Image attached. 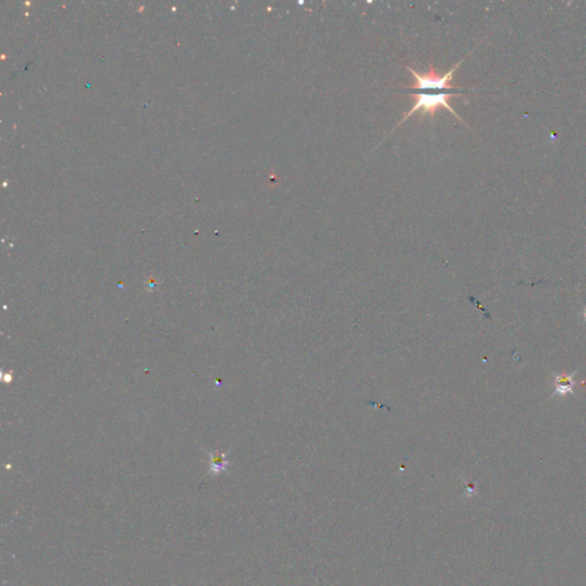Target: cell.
Returning <instances> with one entry per match:
<instances>
[{"label": "cell", "instance_id": "obj_6", "mask_svg": "<svg viewBox=\"0 0 586 586\" xmlns=\"http://www.w3.org/2000/svg\"><path fill=\"white\" fill-rule=\"evenodd\" d=\"M583 317H584V322L586 323V306L584 308V311H583Z\"/></svg>", "mask_w": 586, "mask_h": 586}, {"label": "cell", "instance_id": "obj_5", "mask_svg": "<svg viewBox=\"0 0 586 586\" xmlns=\"http://www.w3.org/2000/svg\"><path fill=\"white\" fill-rule=\"evenodd\" d=\"M146 287L148 291H155L157 289V281L152 279V277H148V279H147Z\"/></svg>", "mask_w": 586, "mask_h": 586}, {"label": "cell", "instance_id": "obj_3", "mask_svg": "<svg viewBox=\"0 0 586 586\" xmlns=\"http://www.w3.org/2000/svg\"><path fill=\"white\" fill-rule=\"evenodd\" d=\"M579 369H577L576 371H574L572 373H561V374H554V394L553 395H560V396H564V395L567 394H575L574 391V387H575V381H574V377L576 374L578 373Z\"/></svg>", "mask_w": 586, "mask_h": 586}, {"label": "cell", "instance_id": "obj_4", "mask_svg": "<svg viewBox=\"0 0 586 586\" xmlns=\"http://www.w3.org/2000/svg\"><path fill=\"white\" fill-rule=\"evenodd\" d=\"M229 465V461L226 460V455L221 453H211L210 454V472L212 473H220V472L226 471L227 466Z\"/></svg>", "mask_w": 586, "mask_h": 586}, {"label": "cell", "instance_id": "obj_1", "mask_svg": "<svg viewBox=\"0 0 586 586\" xmlns=\"http://www.w3.org/2000/svg\"><path fill=\"white\" fill-rule=\"evenodd\" d=\"M461 93H411V96L413 98V107L411 108V110H409L408 112H405V115L403 116V118L401 119V122H398V124L396 126H395V129L393 130V132L395 130L397 129L398 126H401L402 124H403L405 120H407L409 117H411L413 115V113L416 112H421L423 115H428L431 117V119L433 120L435 113H436L440 109H447L448 111H450L453 115L456 117L457 119H459L460 122H463V119L460 118L459 116H458V113L455 111L453 107L450 106V103H449V100L450 98H453L455 95H459ZM464 123V122H463Z\"/></svg>", "mask_w": 586, "mask_h": 586}, {"label": "cell", "instance_id": "obj_2", "mask_svg": "<svg viewBox=\"0 0 586 586\" xmlns=\"http://www.w3.org/2000/svg\"><path fill=\"white\" fill-rule=\"evenodd\" d=\"M464 61L465 59L458 62L457 65H455V66H453V68L449 70L447 73H444V75H440L433 65H430V70L424 73L418 72L416 70H413L412 68L407 65V69L409 70L413 77V84L405 87V88L418 89V91H432V89H436V91H443V89H456V91H461L460 87L455 86L451 83H453L454 73L456 72L458 66Z\"/></svg>", "mask_w": 586, "mask_h": 586}]
</instances>
